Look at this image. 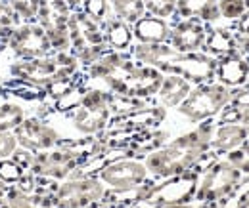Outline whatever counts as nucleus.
I'll return each instance as SVG.
<instances>
[{"mask_svg":"<svg viewBox=\"0 0 249 208\" xmlns=\"http://www.w3.org/2000/svg\"><path fill=\"white\" fill-rule=\"evenodd\" d=\"M215 119L203 120L192 130L171 138L163 147L146 155L144 164L150 178L165 179L186 172H203L218 155L211 151V138L215 132Z\"/></svg>","mask_w":249,"mask_h":208,"instance_id":"nucleus-1","label":"nucleus"},{"mask_svg":"<svg viewBox=\"0 0 249 208\" xmlns=\"http://www.w3.org/2000/svg\"><path fill=\"white\" fill-rule=\"evenodd\" d=\"M38 107L40 103H27L0 90V132H14L29 115L36 113Z\"/></svg>","mask_w":249,"mask_h":208,"instance_id":"nucleus-14","label":"nucleus"},{"mask_svg":"<svg viewBox=\"0 0 249 208\" xmlns=\"http://www.w3.org/2000/svg\"><path fill=\"white\" fill-rule=\"evenodd\" d=\"M69 40H71V48L69 52L79 58L83 52H87L89 48L94 46H104L106 44V32L104 25L92 19L83 8L77 10L75 14H71L69 17Z\"/></svg>","mask_w":249,"mask_h":208,"instance_id":"nucleus-12","label":"nucleus"},{"mask_svg":"<svg viewBox=\"0 0 249 208\" xmlns=\"http://www.w3.org/2000/svg\"><path fill=\"white\" fill-rule=\"evenodd\" d=\"M209 25L199 19H171L169 44L178 52H203Z\"/></svg>","mask_w":249,"mask_h":208,"instance_id":"nucleus-13","label":"nucleus"},{"mask_svg":"<svg viewBox=\"0 0 249 208\" xmlns=\"http://www.w3.org/2000/svg\"><path fill=\"white\" fill-rule=\"evenodd\" d=\"M134 42L142 44H169L171 38V19L156 17L152 14H146L132 25Z\"/></svg>","mask_w":249,"mask_h":208,"instance_id":"nucleus-16","label":"nucleus"},{"mask_svg":"<svg viewBox=\"0 0 249 208\" xmlns=\"http://www.w3.org/2000/svg\"><path fill=\"white\" fill-rule=\"evenodd\" d=\"M83 71L79 60L67 52H54L35 60H14L0 63V79H14L38 90L50 88L52 84L71 79Z\"/></svg>","mask_w":249,"mask_h":208,"instance_id":"nucleus-3","label":"nucleus"},{"mask_svg":"<svg viewBox=\"0 0 249 208\" xmlns=\"http://www.w3.org/2000/svg\"><path fill=\"white\" fill-rule=\"evenodd\" d=\"M8 208H56L54 195L42 191H27L19 185H10L6 193Z\"/></svg>","mask_w":249,"mask_h":208,"instance_id":"nucleus-22","label":"nucleus"},{"mask_svg":"<svg viewBox=\"0 0 249 208\" xmlns=\"http://www.w3.org/2000/svg\"><path fill=\"white\" fill-rule=\"evenodd\" d=\"M230 99H232V88L220 84L217 80H211V82L196 84L186 99L175 111L190 124H199L203 120L215 119L230 103Z\"/></svg>","mask_w":249,"mask_h":208,"instance_id":"nucleus-6","label":"nucleus"},{"mask_svg":"<svg viewBox=\"0 0 249 208\" xmlns=\"http://www.w3.org/2000/svg\"><path fill=\"white\" fill-rule=\"evenodd\" d=\"M83 10H85L92 19H96L98 23H102V25H106L107 19L115 16V14H113V8H111V4H109V0H85V2H83Z\"/></svg>","mask_w":249,"mask_h":208,"instance_id":"nucleus-28","label":"nucleus"},{"mask_svg":"<svg viewBox=\"0 0 249 208\" xmlns=\"http://www.w3.org/2000/svg\"><path fill=\"white\" fill-rule=\"evenodd\" d=\"M128 54L134 61L152 65L163 75H180L194 86L215 80L217 58L205 52H178L171 44L134 42Z\"/></svg>","mask_w":249,"mask_h":208,"instance_id":"nucleus-2","label":"nucleus"},{"mask_svg":"<svg viewBox=\"0 0 249 208\" xmlns=\"http://www.w3.org/2000/svg\"><path fill=\"white\" fill-rule=\"evenodd\" d=\"M203 52L213 58H222L226 54L236 52V32L230 29L228 23L209 25V34H207Z\"/></svg>","mask_w":249,"mask_h":208,"instance_id":"nucleus-21","label":"nucleus"},{"mask_svg":"<svg viewBox=\"0 0 249 208\" xmlns=\"http://www.w3.org/2000/svg\"><path fill=\"white\" fill-rule=\"evenodd\" d=\"M248 10L249 0H218V12H220V19L224 23L236 21Z\"/></svg>","mask_w":249,"mask_h":208,"instance_id":"nucleus-29","label":"nucleus"},{"mask_svg":"<svg viewBox=\"0 0 249 208\" xmlns=\"http://www.w3.org/2000/svg\"><path fill=\"white\" fill-rule=\"evenodd\" d=\"M109 97L111 92H107L102 86H92L87 84V90L83 94L81 103L67 111V113H50L46 119L63 120L65 126H69V134L65 140H79V138H94L106 132L109 120L113 117L111 107H109Z\"/></svg>","mask_w":249,"mask_h":208,"instance_id":"nucleus-4","label":"nucleus"},{"mask_svg":"<svg viewBox=\"0 0 249 208\" xmlns=\"http://www.w3.org/2000/svg\"><path fill=\"white\" fill-rule=\"evenodd\" d=\"M111 8H113V14L126 21L128 25H134L140 17H144L148 12H146V6H144V0H109Z\"/></svg>","mask_w":249,"mask_h":208,"instance_id":"nucleus-24","label":"nucleus"},{"mask_svg":"<svg viewBox=\"0 0 249 208\" xmlns=\"http://www.w3.org/2000/svg\"><path fill=\"white\" fill-rule=\"evenodd\" d=\"M154 208H201L199 203L192 201V203H180V205H161V207H154Z\"/></svg>","mask_w":249,"mask_h":208,"instance_id":"nucleus-36","label":"nucleus"},{"mask_svg":"<svg viewBox=\"0 0 249 208\" xmlns=\"http://www.w3.org/2000/svg\"><path fill=\"white\" fill-rule=\"evenodd\" d=\"M144 6L148 14L163 19H173L177 12V0H144Z\"/></svg>","mask_w":249,"mask_h":208,"instance_id":"nucleus-30","label":"nucleus"},{"mask_svg":"<svg viewBox=\"0 0 249 208\" xmlns=\"http://www.w3.org/2000/svg\"><path fill=\"white\" fill-rule=\"evenodd\" d=\"M19 25L18 16L14 14L8 0H0V46L4 48L6 38L12 34V31Z\"/></svg>","mask_w":249,"mask_h":208,"instance_id":"nucleus-27","label":"nucleus"},{"mask_svg":"<svg viewBox=\"0 0 249 208\" xmlns=\"http://www.w3.org/2000/svg\"><path fill=\"white\" fill-rule=\"evenodd\" d=\"M244 176H249V140L244 142V145L234 151H230L228 155H224Z\"/></svg>","mask_w":249,"mask_h":208,"instance_id":"nucleus-31","label":"nucleus"},{"mask_svg":"<svg viewBox=\"0 0 249 208\" xmlns=\"http://www.w3.org/2000/svg\"><path fill=\"white\" fill-rule=\"evenodd\" d=\"M6 54L10 56L8 61L35 60V58H44L54 54V48L44 27L38 21H35V23H19L12 31V34L4 42L0 56H6ZM0 63H6V61H0Z\"/></svg>","mask_w":249,"mask_h":208,"instance_id":"nucleus-8","label":"nucleus"},{"mask_svg":"<svg viewBox=\"0 0 249 208\" xmlns=\"http://www.w3.org/2000/svg\"><path fill=\"white\" fill-rule=\"evenodd\" d=\"M19 23H35L40 14V0H8Z\"/></svg>","mask_w":249,"mask_h":208,"instance_id":"nucleus-25","label":"nucleus"},{"mask_svg":"<svg viewBox=\"0 0 249 208\" xmlns=\"http://www.w3.org/2000/svg\"><path fill=\"white\" fill-rule=\"evenodd\" d=\"M106 32V44L111 50L117 52H128L134 44V34H132V25H128L126 21L119 19L117 16L109 17L107 23L104 25Z\"/></svg>","mask_w":249,"mask_h":208,"instance_id":"nucleus-23","label":"nucleus"},{"mask_svg":"<svg viewBox=\"0 0 249 208\" xmlns=\"http://www.w3.org/2000/svg\"><path fill=\"white\" fill-rule=\"evenodd\" d=\"M98 178L106 183L109 191L124 193V191H132L144 185L150 179V174L142 159L119 157V159L109 160L98 172Z\"/></svg>","mask_w":249,"mask_h":208,"instance_id":"nucleus-10","label":"nucleus"},{"mask_svg":"<svg viewBox=\"0 0 249 208\" xmlns=\"http://www.w3.org/2000/svg\"><path fill=\"white\" fill-rule=\"evenodd\" d=\"M8 187H10V185H8V183H6L4 179L0 178V199H6V193H8Z\"/></svg>","mask_w":249,"mask_h":208,"instance_id":"nucleus-37","label":"nucleus"},{"mask_svg":"<svg viewBox=\"0 0 249 208\" xmlns=\"http://www.w3.org/2000/svg\"><path fill=\"white\" fill-rule=\"evenodd\" d=\"M238 109H240V120H238V124L244 126V130H246L248 140H249V105H246V107H238Z\"/></svg>","mask_w":249,"mask_h":208,"instance_id":"nucleus-35","label":"nucleus"},{"mask_svg":"<svg viewBox=\"0 0 249 208\" xmlns=\"http://www.w3.org/2000/svg\"><path fill=\"white\" fill-rule=\"evenodd\" d=\"M173 19H199L207 25L220 23L218 0H177V12Z\"/></svg>","mask_w":249,"mask_h":208,"instance_id":"nucleus-17","label":"nucleus"},{"mask_svg":"<svg viewBox=\"0 0 249 208\" xmlns=\"http://www.w3.org/2000/svg\"><path fill=\"white\" fill-rule=\"evenodd\" d=\"M228 25H230V29L234 31L236 34H240V36H249V10L244 12L236 21H232V23H228Z\"/></svg>","mask_w":249,"mask_h":208,"instance_id":"nucleus-33","label":"nucleus"},{"mask_svg":"<svg viewBox=\"0 0 249 208\" xmlns=\"http://www.w3.org/2000/svg\"><path fill=\"white\" fill-rule=\"evenodd\" d=\"M242 178L244 174L226 157H218L201 172L194 201L199 205H217L236 193Z\"/></svg>","mask_w":249,"mask_h":208,"instance_id":"nucleus-7","label":"nucleus"},{"mask_svg":"<svg viewBox=\"0 0 249 208\" xmlns=\"http://www.w3.org/2000/svg\"><path fill=\"white\" fill-rule=\"evenodd\" d=\"M85 0H40V14L38 23L50 25V23H67L71 14L83 8Z\"/></svg>","mask_w":249,"mask_h":208,"instance_id":"nucleus-20","label":"nucleus"},{"mask_svg":"<svg viewBox=\"0 0 249 208\" xmlns=\"http://www.w3.org/2000/svg\"><path fill=\"white\" fill-rule=\"evenodd\" d=\"M236 208H249V176H244L240 181V199Z\"/></svg>","mask_w":249,"mask_h":208,"instance_id":"nucleus-34","label":"nucleus"},{"mask_svg":"<svg viewBox=\"0 0 249 208\" xmlns=\"http://www.w3.org/2000/svg\"><path fill=\"white\" fill-rule=\"evenodd\" d=\"M107 197V187L98 176L67 178L54 191L56 208H96Z\"/></svg>","mask_w":249,"mask_h":208,"instance_id":"nucleus-9","label":"nucleus"},{"mask_svg":"<svg viewBox=\"0 0 249 208\" xmlns=\"http://www.w3.org/2000/svg\"><path fill=\"white\" fill-rule=\"evenodd\" d=\"M194 84L186 80L180 75H165L161 86L156 94V101L165 107L167 111H175L184 99L188 97V94L192 92Z\"/></svg>","mask_w":249,"mask_h":208,"instance_id":"nucleus-18","label":"nucleus"},{"mask_svg":"<svg viewBox=\"0 0 249 208\" xmlns=\"http://www.w3.org/2000/svg\"><path fill=\"white\" fill-rule=\"evenodd\" d=\"M18 147H19V144H18V138L14 132H0V160L10 159Z\"/></svg>","mask_w":249,"mask_h":208,"instance_id":"nucleus-32","label":"nucleus"},{"mask_svg":"<svg viewBox=\"0 0 249 208\" xmlns=\"http://www.w3.org/2000/svg\"><path fill=\"white\" fill-rule=\"evenodd\" d=\"M246 140L248 134L242 124H217L211 138V151L218 157H224L230 151L242 147Z\"/></svg>","mask_w":249,"mask_h":208,"instance_id":"nucleus-19","label":"nucleus"},{"mask_svg":"<svg viewBox=\"0 0 249 208\" xmlns=\"http://www.w3.org/2000/svg\"><path fill=\"white\" fill-rule=\"evenodd\" d=\"M19 147L27 149L31 153H40L48 149L58 147L63 142L62 134L56 130V126L36 113L29 115L16 130H14Z\"/></svg>","mask_w":249,"mask_h":208,"instance_id":"nucleus-11","label":"nucleus"},{"mask_svg":"<svg viewBox=\"0 0 249 208\" xmlns=\"http://www.w3.org/2000/svg\"><path fill=\"white\" fill-rule=\"evenodd\" d=\"M215 80L228 86V88H240L249 82V61L240 56L238 52L226 54L217 58V73Z\"/></svg>","mask_w":249,"mask_h":208,"instance_id":"nucleus-15","label":"nucleus"},{"mask_svg":"<svg viewBox=\"0 0 249 208\" xmlns=\"http://www.w3.org/2000/svg\"><path fill=\"white\" fill-rule=\"evenodd\" d=\"M31 174V170H25L19 166L14 159H4L0 160V178L4 179L8 185H18Z\"/></svg>","mask_w":249,"mask_h":208,"instance_id":"nucleus-26","label":"nucleus"},{"mask_svg":"<svg viewBox=\"0 0 249 208\" xmlns=\"http://www.w3.org/2000/svg\"><path fill=\"white\" fill-rule=\"evenodd\" d=\"M163 79H165V75L159 69L152 67V65L138 63L128 54V58L98 86L106 88L111 94H117V96L138 97V99H156V94Z\"/></svg>","mask_w":249,"mask_h":208,"instance_id":"nucleus-5","label":"nucleus"}]
</instances>
